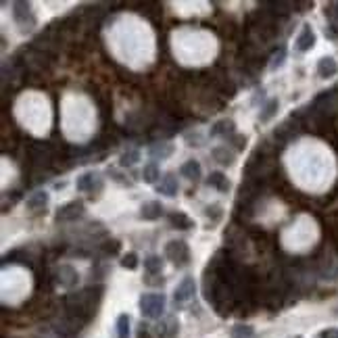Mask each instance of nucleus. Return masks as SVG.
I'll return each mask as SVG.
<instances>
[{"instance_id": "c756f323", "label": "nucleus", "mask_w": 338, "mask_h": 338, "mask_svg": "<svg viewBox=\"0 0 338 338\" xmlns=\"http://www.w3.org/2000/svg\"><path fill=\"white\" fill-rule=\"evenodd\" d=\"M109 246H105V252H109V255H115V252L119 250V242H115V240H113V242H107Z\"/></svg>"}, {"instance_id": "39448f33", "label": "nucleus", "mask_w": 338, "mask_h": 338, "mask_svg": "<svg viewBox=\"0 0 338 338\" xmlns=\"http://www.w3.org/2000/svg\"><path fill=\"white\" fill-rule=\"evenodd\" d=\"M81 213H83V203H79V201H71V203H67L65 207L59 209V213H56V219H59V221H73V219H77Z\"/></svg>"}, {"instance_id": "b1692460", "label": "nucleus", "mask_w": 338, "mask_h": 338, "mask_svg": "<svg viewBox=\"0 0 338 338\" xmlns=\"http://www.w3.org/2000/svg\"><path fill=\"white\" fill-rule=\"evenodd\" d=\"M252 334H255V330H252L250 326H242V323L234 326L232 332H230L232 338H252Z\"/></svg>"}, {"instance_id": "1a4fd4ad", "label": "nucleus", "mask_w": 338, "mask_h": 338, "mask_svg": "<svg viewBox=\"0 0 338 338\" xmlns=\"http://www.w3.org/2000/svg\"><path fill=\"white\" fill-rule=\"evenodd\" d=\"M161 215H163V207H161V203H157V201L144 203L142 209H140V217L146 219V221H154V219H159Z\"/></svg>"}, {"instance_id": "f8f14e48", "label": "nucleus", "mask_w": 338, "mask_h": 338, "mask_svg": "<svg viewBox=\"0 0 338 338\" xmlns=\"http://www.w3.org/2000/svg\"><path fill=\"white\" fill-rule=\"evenodd\" d=\"M211 134L213 136H228L232 138L236 132H234V121L232 119H223V121H217L213 125V130H211Z\"/></svg>"}, {"instance_id": "0eeeda50", "label": "nucleus", "mask_w": 338, "mask_h": 338, "mask_svg": "<svg viewBox=\"0 0 338 338\" xmlns=\"http://www.w3.org/2000/svg\"><path fill=\"white\" fill-rule=\"evenodd\" d=\"M315 44V34L311 30V25H303V30L297 38V50L299 52H307V50H311Z\"/></svg>"}, {"instance_id": "4be33fe9", "label": "nucleus", "mask_w": 338, "mask_h": 338, "mask_svg": "<svg viewBox=\"0 0 338 338\" xmlns=\"http://www.w3.org/2000/svg\"><path fill=\"white\" fill-rule=\"evenodd\" d=\"M142 178H144V182H148V184H154V182H157V180L161 178L157 165H154V163L144 165V169H142Z\"/></svg>"}, {"instance_id": "4468645a", "label": "nucleus", "mask_w": 338, "mask_h": 338, "mask_svg": "<svg viewBox=\"0 0 338 338\" xmlns=\"http://www.w3.org/2000/svg\"><path fill=\"white\" fill-rule=\"evenodd\" d=\"M48 205V194L46 192H34L30 199H27V209L38 211V209H44Z\"/></svg>"}, {"instance_id": "f3484780", "label": "nucleus", "mask_w": 338, "mask_h": 338, "mask_svg": "<svg viewBox=\"0 0 338 338\" xmlns=\"http://www.w3.org/2000/svg\"><path fill=\"white\" fill-rule=\"evenodd\" d=\"M59 282H61L63 286H73L75 282H77V274L73 272V267L63 265L61 270H59Z\"/></svg>"}, {"instance_id": "412c9836", "label": "nucleus", "mask_w": 338, "mask_h": 338, "mask_svg": "<svg viewBox=\"0 0 338 338\" xmlns=\"http://www.w3.org/2000/svg\"><path fill=\"white\" fill-rule=\"evenodd\" d=\"M172 152H174L172 144H152V148H150V154L154 159H167Z\"/></svg>"}, {"instance_id": "20e7f679", "label": "nucleus", "mask_w": 338, "mask_h": 338, "mask_svg": "<svg viewBox=\"0 0 338 338\" xmlns=\"http://www.w3.org/2000/svg\"><path fill=\"white\" fill-rule=\"evenodd\" d=\"M194 290H196V284H194V278H184L178 284L176 292H174V299L176 303H186L194 297Z\"/></svg>"}, {"instance_id": "9d476101", "label": "nucleus", "mask_w": 338, "mask_h": 338, "mask_svg": "<svg viewBox=\"0 0 338 338\" xmlns=\"http://www.w3.org/2000/svg\"><path fill=\"white\" fill-rule=\"evenodd\" d=\"M159 192L161 194H167V196H176L178 194V180L174 178V174H167V176H163L161 178V182H159Z\"/></svg>"}, {"instance_id": "aec40b11", "label": "nucleus", "mask_w": 338, "mask_h": 338, "mask_svg": "<svg viewBox=\"0 0 338 338\" xmlns=\"http://www.w3.org/2000/svg\"><path fill=\"white\" fill-rule=\"evenodd\" d=\"M117 338H130V317L125 313L117 317Z\"/></svg>"}, {"instance_id": "6e6552de", "label": "nucleus", "mask_w": 338, "mask_h": 338, "mask_svg": "<svg viewBox=\"0 0 338 338\" xmlns=\"http://www.w3.org/2000/svg\"><path fill=\"white\" fill-rule=\"evenodd\" d=\"M338 73V63L332 59V56H323L317 63V75L328 79V77H334Z\"/></svg>"}, {"instance_id": "393cba45", "label": "nucleus", "mask_w": 338, "mask_h": 338, "mask_svg": "<svg viewBox=\"0 0 338 338\" xmlns=\"http://www.w3.org/2000/svg\"><path fill=\"white\" fill-rule=\"evenodd\" d=\"M121 265L125 267V270H136V267H138V257H136V252H128V255L123 257Z\"/></svg>"}, {"instance_id": "dca6fc26", "label": "nucleus", "mask_w": 338, "mask_h": 338, "mask_svg": "<svg viewBox=\"0 0 338 338\" xmlns=\"http://www.w3.org/2000/svg\"><path fill=\"white\" fill-rule=\"evenodd\" d=\"M213 159L221 165H232L234 163V152L228 150V146H217V148H213Z\"/></svg>"}, {"instance_id": "5701e85b", "label": "nucleus", "mask_w": 338, "mask_h": 338, "mask_svg": "<svg viewBox=\"0 0 338 338\" xmlns=\"http://www.w3.org/2000/svg\"><path fill=\"white\" fill-rule=\"evenodd\" d=\"M161 265H163V261H161V257H157V255H150V257H146L144 259V267H146V272L152 276V274H159L161 272Z\"/></svg>"}, {"instance_id": "cd10ccee", "label": "nucleus", "mask_w": 338, "mask_h": 338, "mask_svg": "<svg viewBox=\"0 0 338 338\" xmlns=\"http://www.w3.org/2000/svg\"><path fill=\"white\" fill-rule=\"evenodd\" d=\"M230 140L236 144V150H242V148H244V144H246V138H244V136H238V134H234Z\"/></svg>"}, {"instance_id": "423d86ee", "label": "nucleus", "mask_w": 338, "mask_h": 338, "mask_svg": "<svg viewBox=\"0 0 338 338\" xmlns=\"http://www.w3.org/2000/svg\"><path fill=\"white\" fill-rule=\"evenodd\" d=\"M75 186H77V190H79V192H94V186H96L98 190H101L103 182L98 180V176H96L94 172H86V174H81V176L77 178Z\"/></svg>"}, {"instance_id": "bb28decb", "label": "nucleus", "mask_w": 338, "mask_h": 338, "mask_svg": "<svg viewBox=\"0 0 338 338\" xmlns=\"http://www.w3.org/2000/svg\"><path fill=\"white\" fill-rule=\"evenodd\" d=\"M207 217H211L213 221H217L221 217V207L213 205V207H207Z\"/></svg>"}, {"instance_id": "473e14b6", "label": "nucleus", "mask_w": 338, "mask_h": 338, "mask_svg": "<svg viewBox=\"0 0 338 338\" xmlns=\"http://www.w3.org/2000/svg\"><path fill=\"white\" fill-rule=\"evenodd\" d=\"M334 315H336V317H338V307H336V309H334Z\"/></svg>"}, {"instance_id": "a878e982", "label": "nucleus", "mask_w": 338, "mask_h": 338, "mask_svg": "<svg viewBox=\"0 0 338 338\" xmlns=\"http://www.w3.org/2000/svg\"><path fill=\"white\" fill-rule=\"evenodd\" d=\"M138 161V150H130L121 157V165H134Z\"/></svg>"}, {"instance_id": "2f4dec72", "label": "nucleus", "mask_w": 338, "mask_h": 338, "mask_svg": "<svg viewBox=\"0 0 338 338\" xmlns=\"http://www.w3.org/2000/svg\"><path fill=\"white\" fill-rule=\"evenodd\" d=\"M138 338H150V334H148V330H140V334H138Z\"/></svg>"}, {"instance_id": "a211bd4d", "label": "nucleus", "mask_w": 338, "mask_h": 338, "mask_svg": "<svg viewBox=\"0 0 338 338\" xmlns=\"http://www.w3.org/2000/svg\"><path fill=\"white\" fill-rule=\"evenodd\" d=\"M294 136H297V125L292 128V123H290V121L282 123L280 128L276 130V138L282 140V142H286V140H290V138H294Z\"/></svg>"}, {"instance_id": "6ab92c4d", "label": "nucleus", "mask_w": 338, "mask_h": 338, "mask_svg": "<svg viewBox=\"0 0 338 338\" xmlns=\"http://www.w3.org/2000/svg\"><path fill=\"white\" fill-rule=\"evenodd\" d=\"M276 113H278V101H276V98H272V101L263 107L261 115H259V121H261V123H267V121H270V119L276 115Z\"/></svg>"}, {"instance_id": "f03ea898", "label": "nucleus", "mask_w": 338, "mask_h": 338, "mask_svg": "<svg viewBox=\"0 0 338 338\" xmlns=\"http://www.w3.org/2000/svg\"><path fill=\"white\" fill-rule=\"evenodd\" d=\"M165 257L172 259L176 265H186L190 261V248L184 240H172L165 244Z\"/></svg>"}, {"instance_id": "ddd939ff", "label": "nucleus", "mask_w": 338, "mask_h": 338, "mask_svg": "<svg viewBox=\"0 0 338 338\" xmlns=\"http://www.w3.org/2000/svg\"><path fill=\"white\" fill-rule=\"evenodd\" d=\"M207 184L209 186H215L221 192H228L230 190V182H228V178H225L221 172H213V174H211L209 180H207Z\"/></svg>"}, {"instance_id": "2eb2a0df", "label": "nucleus", "mask_w": 338, "mask_h": 338, "mask_svg": "<svg viewBox=\"0 0 338 338\" xmlns=\"http://www.w3.org/2000/svg\"><path fill=\"white\" fill-rule=\"evenodd\" d=\"M169 221H172V225H176L178 230H190V228H194V221L188 215H184V213H172V215H169Z\"/></svg>"}, {"instance_id": "c85d7f7f", "label": "nucleus", "mask_w": 338, "mask_h": 338, "mask_svg": "<svg viewBox=\"0 0 338 338\" xmlns=\"http://www.w3.org/2000/svg\"><path fill=\"white\" fill-rule=\"evenodd\" d=\"M284 56H286V50H284V48H280V52L276 54V59H274V63H272V69L280 67V65H282V61H284Z\"/></svg>"}, {"instance_id": "7ed1b4c3", "label": "nucleus", "mask_w": 338, "mask_h": 338, "mask_svg": "<svg viewBox=\"0 0 338 338\" xmlns=\"http://www.w3.org/2000/svg\"><path fill=\"white\" fill-rule=\"evenodd\" d=\"M13 17H15L17 25L21 27V30H32V27L36 25V17H34V13L30 11V5L27 3H15L13 5Z\"/></svg>"}, {"instance_id": "7c9ffc66", "label": "nucleus", "mask_w": 338, "mask_h": 338, "mask_svg": "<svg viewBox=\"0 0 338 338\" xmlns=\"http://www.w3.org/2000/svg\"><path fill=\"white\" fill-rule=\"evenodd\" d=\"M321 338H338V330L336 328H328L321 332Z\"/></svg>"}, {"instance_id": "f257e3e1", "label": "nucleus", "mask_w": 338, "mask_h": 338, "mask_svg": "<svg viewBox=\"0 0 338 338\" xmlns=\"http://www.w3.org/2000/svg\"><path fill=\"white\" fill-rule=\"evenodd\" d=\"M140 311H142L144 317L148 319H157L163 315L165 309V297L163 294H142L140 297Z\"/></svg>"}, {"instance_id": "9b49d317", "label": "nucleus", "mask_w": 338, "mask_h": 338, "mask_svg": "<svg viewBox=\"0 0 338 338\" xmlns=\"http://www.w3.org/2000/svg\"><path fill=\"white\" fill-rule=\"evenodd\" d=\"M180 174L184 176V178H188V180H199L201 178V165H199V161H194V159L186 161L184 165H182Z\"/></svg>"}]
</instances>
